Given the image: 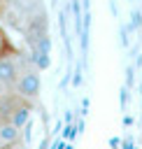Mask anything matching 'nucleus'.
<instances>
[{"label": "nucleus", "instance_id": "nucleus-4", "mask_svg": "<svg viewBox=\"0 0 142 149\" xmlns=\"http://www.w3.org/2000/svg\"><path fill=\"white\" fill-rule=\"evenodd\" d=\"M21 51L16 47H9L0 54V88L2 91H12L14 88V81H16V74H19V68H21Z\"/></svg>", "mask_w": 142, "mask_h": 149}, {"label": "nucleus", "instance_id": "nucleus-3", "mask_svg": "<svg viewBox=\"0 0 142 149\" xmlns=\"http://www.w3.org/2000/svg\"><path fill=\"white\" fill-rule=\"evenodd\" d=\"M33 114V100L19 95L16 91H5L0 95V123L12 121L19 128H23L30 121Z\"/></svg>", "mask_w": 142, "mask_h": 149}, {"label": "nucleus", "instance_id": "nucleus-5", "mask_svg": "<svg viewBox=\"0 0 142 149\" xmlns=\"http://www.w3.org/2000/svg\"><path fill=\"white\" fill-rule=\"evenodd\" d=\"M21 135H23V128H19L16 123H12V121L0 123V147L19 144L21 142Z\"/></svg>", "mask_w": 142, "mask_h": 149}, {"label": "nucleus", "instance_id": "nucleus-2", "mask_svg": "<svg viewBox=\"0 0 142 149\" xmlns=\"http://www.w3.org/2000/svg\"><path fill=\"white\" fill-rule=\"evenodd\" d=\"M12 91H16L19 95H23L28 100H35L42 91V68L28 54L21 56V68H19V74H16Z\"/></svg>", "mask_w": 142, "mask_h": 149}, {"label": "nucleus", "instance_id": "nucleus-1", "mask_svg": "<svg viewBox=\"0 0 142 149\" xmlns=\"http://www.w3.org/2000/svg\"><path fill=\"white\" fill-rule=\"evenodd\" d=\"M21 35L28 44V56L44 70L49 68V51H51V42H49V19H47V9L37 12L33 16L26 19Z\"/></svg>", "mask_w": 142, "mask_h": 149}, {"label": "nucleus", "instance_id": "nucleus-6", "mask_svg": "<svg viewBox=\"0 0 142 149\" xmlns=\"http://www.w3.org/2000/svg\"><path fill=\"white\" fill-rule=\"evenodd\" d=\"M9 47H12V42H9V37L5 35V30L0 28V54H2L5 49H9Z\"/></svg>", "mask_w": 142, "mask_h": 149}]
</instances>
